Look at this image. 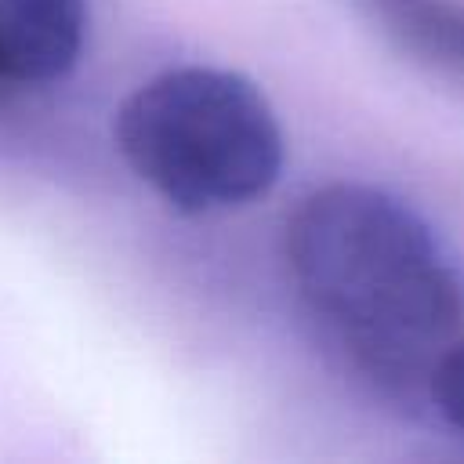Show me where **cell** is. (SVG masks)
Masks as SVG:
<instances>
[{"label": "cell", "mask_w": 464, "mask_h": 464, "mask_svg": "<svg viewBox=\"0 0 464 464\" xmlns=\"http://www.w3.org/2000/svg\"><path fill=\"white\" fill-rule=\"evenodd\" d=\"M286 265L312 315L395 392L428 384L460 337L464 283L446 246L377 185L334 181L304 196L286 221Z\"/></svg>", "instance_id": "6da1fadb"}, {"label": "cell", "mask_w": 464, "mask_h": 464, "mask_svg": "<svg viewBox=\"0 0 464 464\" xmlns=\"http://www.w3.org/2000/svg\"><path fill=\"white\" fill-rule=\"evenodd\" d=\"M130 174L178 214H225L261 199L283 170V127L265 91L218 65L163 69L112 123Z\"/></svg>", "instance_id": "7a4b0ae2"}, {"label": "cell", "mask_w": 464, "mask_h": 464, "mask_svg": "<svg viewBox=\"0 0 464 464\" xmlns=\"http://www.w3.org/2000/svg\"><path fill=\"white\" fill-rule=\"evenodd\" d=\"M87 0H0V83L44 87L83 54Z\"/></svg>", "instance_id": "3957f363"}, {"label": "cell", "mask_w": 464, "mask_h": 464, "mask_svg": "<svg viewBox=\"0 0 464 464\" xmlns=\"http://www.w3.org/2000/svg\"><path fill=\"white\" fill-rule=\"evenodd\" d=\"M410 62L464 87V0H352Z\"/></svg>", "instance_id": "277c9868"}, {"label": "cell", "mask_w": 464, "mask_h": 464, "mask_svg": "<svg viewBox=\"0 0 464 464\" xmlns=\"http://www.w3.org/2000/svg\"><path fill=\"white\" fill-rule=\"evenodd\" d=\"M424 388H428L435 410L442 413V420L453 424L457 431H464V337H457L439 355Z\"/></svg>", "instance_id": "5b68a950"}]
</instances>
